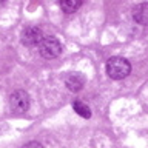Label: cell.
I'll return each mask as SVG.
<instances>
[{
  "label": "cell",
  "instance_id": "9c48e42d",
  "mask_svg": "<svg viewBox=\"0 0 148 148\" xmlns=\"http://www.w3.org/2000/svg\"><path fill=\"white\" fill-rule=\"evenodd\" d=\"M22 148H43V145H42L40 142H28V143H25V145H23Z\"/></svg>",
  "mask_w": 148,
  "mask_h": 148
},
{
  "label": "cell",
  "instance_id": "5b68a950",
  "mask_svg": "<svg viewBox=\"0 0 148 148\" xmlns=\"http://www.w3.org/2000/svg\"><path fill=\"white\" fill-rule=\"evenodd\" d=\"M65 85L69 91L77 92L80 91L83 86H85V76L82 73H69L66 77H65Z\"/></svg>",
  "mask_w": 148,
  "mask_h": 148
},
{
  "label": "cell",
  "instance_id": "ba28073f",
  "mask_svg": "<svg viewBox=\"0 0 148 148\" xmlns=\"http://www.w3.org/2000/svg\"><path fill=\"white\" fill-rule=\"evenodd\" d=\"M80 6H82V0H62V2H60V8H62V11L66 12V14H73Z\"/></svg>",
  "mask_w": 148,
  "mask_h": 148
},
{
  "label": "cell",
  "instance_id": "52a82bcc",
  "mask_svg": "<svg viewBox=\"0 0 148 148\" xmlns=\"http://www.w3.org/2000/svg\"><path fill=\"white\" fill-rule=\"evenodd\" d=\"M73 108L80 117H85V119L91 117V108L86 103H83L82 100H74L73 102Z\"/></svg>",
  "mask_w": 148,
  "mask_h": 148
},
{
  "label": "cell",
  "instance_id": "6da1fadb",
  "mask_svg": "<svg viewBox=\"0 0 148 148\" xmlns=\"http://www.w3.org/2000/svg\"><path fill=\"white\" fill-rule=\"evenodd\" d=\"M105 69H106V74H108L111 79H114V80H122V79H125L130 73H131V63H130L125 57L116 56V57L108 59Z\"/></svg>",
  "mask_w": 148,
  "mask_h": 148
},
{
  "label": "cell",
  "instance_id": "277c9868",
  "mask_svg": "<svg viewBox=\"0 0 148 148\" xmlns=\"http://www.w3.org/2000/svg\"><path fill=\"white\" fill-rule=\"evenodd\" d=\"M43 37L45 36H43V32H42V29L39 26H26L20 34L22 43L25 46H29V48H32V46H39V43L42 42Z\"/></svg>",
  "mask_w": 148,
  "mask_h": 148
},
{
  "label": "cell",
  "instance_id": "8992f818",
  "mask_svg": "<svg viewBox=\"0 0 148 148\" xmlns=\"http://www.w3.org/2000/svg\"><path fill=\"white\" fill-rule=\"evenodd\" d=\"M133 20L139 25H148V3H139L133 8Z\"/></svg>",
  "mask_w": 148,
  "mask_h": 148
},
{
  "label": "cell",
  "instance_id": "3957f363",
  "mask_svg": "<svg viewBox=\"0 0 148 148\" xmlns=\"http://www.w3.org/2000/svg\"><path fill=\"white\" fill-rule=\"evenodd\" d=\"M29 105H31V99H29V94L23 90H16L9 96V108H11L14 113H26L29 110Z\"/></svg>",
  "mask_w": 148,
  "mask_h": 148
},
{
  "label": "cell",
  "instance_id": "7a4b0ae2",
  "mask_svg": "<svg viewBox=\"0 0 148 148\" xmlns=\"http://www.w3.org/2000/svg\"><path fill=\"white\" fill-rule=\"evenodd\" d=\"M39 54L46 60L56 59L62 54V43L56 36H45L39 43Z\"/></svg>",
  "mask_w": 148,
  "mask_h": 148
}]
</instances>
